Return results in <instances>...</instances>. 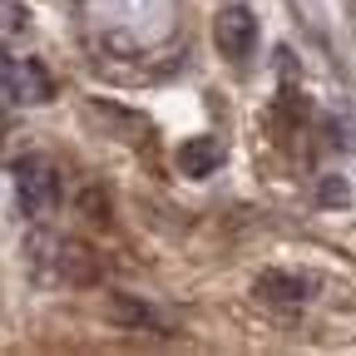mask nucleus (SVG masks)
Returning a JSON list of instances; mask_svg holds the SVG:
<instances>
[{"instance_id":"6","label":"nucleus","mask_w":356,"mask_h":356,"mask_svg":"<svg viewBox=\"0 0 356 356\" xmlns=\"http://www.w3.org/2000/svg\"><path fill=\"white\" fill-rule=\"evenodd\" d=\"M109 317L124 322V327H134V332H168L159 312L144 307V302H134V297H109Z\"/></svg>"},{"instance_id":"9","label":"nucleus","mask_w":356,"mask_h":356,"mask_svg":"<svg viewBox=\"0 0 356 356\" xmlns=\"http://www.w3.org/2000/svg\"><path fill=\"white\" fill-rule=\"evenodd\" d=\"M6 70H10V55H6V50H0V79H6Z\"/></svg>"},{"instance_id":"5","label":"nucleus","mask_w":356,"mask_h":356,"mask_svg":"<svg viewBox=\"0 0 356 356\" xmlns=\"http://www.w3.org/2000/svg\"><path fill=\"white\" fill-rule=\"evenodd\" d=\"M218 163H222V144L218 139H188L184 149H178V168H184L188 178H208V173H218Z\"/></svg>"},{"instance_id":"2","label":"nucleus","mask_w":356,"mask_h":356,"mask_svg":"<svg viewBox=\"0 0 356 356\" xmlns=\"http://www.w3.org/2000/svg\"><path fill=\"white\" fill-rule=\"evenodd\" d=\"M213 40H218V50L233 65H243L257 50V15L248 6H222L218 20H213Z\"/></svg>"},{"instance_id":"3","label":"nucleus","mask_w":356,"mask_h":356,"mask_svg":"<svg viewBox=\"0 0 356 356\" xmlns=\"http://www.w3.org/2000/svg\"><path fill=\"white\" fill-rule=\"evenodd\" d=\"M0 95H10L20 104H44L50 99V74H44L35 60H10L6 79H0Z\"/></svg>"},{"instance_id":"10","label":"nucleus","mask_w":356,"mask_h":356,"mask_svg":"<svg viewBox=\"0 0 356 356\" xmlns=\"http://www.w3.org/2000/svg\"><path fill=\"white\" fill-rule=\"evenodd\" d=\"M0 139H6V109H0Z\"/></svg>"},{"instance_id":"8","label":"nucleus","mask_w":356,"mask_h":356,"mask_svg":"<svg viewBox=\"0 0 356 356\" xmlns=\"http://www.w3.org/2000/svg\"><path fill=\"white\" fill-rule=\"evenodd\" d=\"M79 208H89V218H95V222H109V208H104V198H99L95 188L79 193Z\"/></svg>"},{"instance_id":"11","label":"nucleus","mask_w":356,"mask_h":356,"mask_svg":"<svg viewBox=\"0 0 356 356\" xmlns=\"http://www.w3.org/2000/svg\"><path fill=\"white\" fill-rule=\"evenodd\" d=\"M351 20H356V0H351Z\"/></svg>"},{"instance_id":"4","label":"nucleus","mask_w":356,"mask_h":356,"mask_svg":"<svg viewBox=\"0 0 356 356\" xmlns=\"http://www.w3.org/2000/svg\"><path fill=\"white\" fill-rule=\"evenodd\" d=\"M257 292L267 297V302H287V307H297V302H307L312 297V282L307 277H297V273H262L257 277Z\"/></svg>"},{"instance_id":"7","label":"nucleus","mask_w":356,"mask_h":356,"mask_svg":"<svg viewBox=\"0 0 356 356\" xmlns=\"http://www.w3.org/2000/svg\"><path fill=\"white\" fill-rule=\"evenodd\" d=\"M55 262H60V277H70V282H95V277H99V262H95V252H89V248H79V243H60Z\"/></svg>"},{"instance_id":"1","label":"nucleus","mask_w":356,"mask_h":356,"mask_svg":"<svg viewBox=\"0 0 356 356\" xmlns=\"http://www.w3.org/2000/svg\"><path fill=\"white\" fill-rule=\"evenodd\" d=\"M15 198H20V208L30 218H44V213L60 203V178H55V168L44 163L40 154L15 159Z\"/></svg>"}]
</instances>
